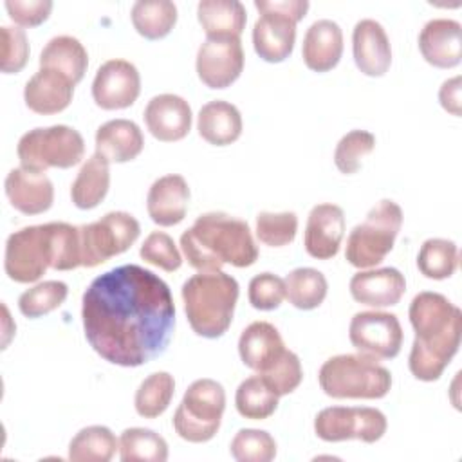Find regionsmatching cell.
<instances>
[{"mask_svg": "<svg viewBox=\"0 0 462 462\" xmlns=\"http://www.w3.org/2000/svg\"><path fill=\"white\" fill-rule=\"evenodd\" d=\"M85 339L117 366H141L164 354L175 328L168 283L135 263L96 276L81 300Z\"/></svg>", "mask_w": 462, "mask_h": 462, "instance_id": "obj_1", "label": "cell"}, {"mask_svg": "<svg viewBox=\"0 0 462 462\" xmlns=\"http://www.w3.org/2000/svg\"><path fill=\"white\" fill-rule=\"evenodd\" d=\"M408 318L415 330L410 372L419 381H437L458 352L462 312L444 294L424 291L411 300Z\"/></svg>", "mask_w": 462, "mask_h": 462, "instance_id": "obj_2", "label": "cell"}, {"mask_svg": "<svg viewBox=\"0 0 462 462\" xmlns=\"http://www.w3.org/2000/svg\"><path fill=\"white\" fill-rule=\"evenodd\" d=\"M79 265V226L67 222L27 226L5 240L4 269L16 283L38 282L47 269L72 271Z\"/></svg>", "mask_w": 462, "mask_h": 462, "instance_id": "obj_3", "label": "cell"}, {"mask_svg": "<svg viewBox=\"0 0 462 462\" xmlns=\"http://www.w3.org/2000/svg\"><path fill=\"white\" fill-rule=\"evenodd\" d=\"M180 249L199 273L222 271L226 263L249 267L258 260L249 224L222 211H209L180 235Z\"/></svg>", "mask_w": 462, "mask_h": 462, "instance_id": "obj_4", "label": "cell"}, {"mask_svg": "<svg viewBox=\"0 0 462 462\" xmlns=\"http://www.w3.org/2000/svg\"><path fill=\"white\" fill-rule=\"evenodd\" d=\"M189 327L200 337L217 339L227 332L238 301V282L224 271L197 273L180 291Z\"/></svg>", "mask_w": 462, "mask_h": 462, "instance_id": "obj_5", "label": "cell"}, {"mask_svg": "<svg viewBox=\"0 0 462 462\" xmlns=\"http://www.w3.org/2000/svg\"><path fill=\"white\" fill-rule=\"evenodd\" d=\"M318 381L332 399H383L392 388L390 370L363 354L328 357L319 368Z\"/></svg>", "mask_w": 462, "mask_h": 462, "instance_id": "obj_6", "label": "cell"}, {"mask_svg": "<svg viewBox=\"0 0 462 462\" xmlns=\"http://www.w3.org/2000/svg\"><path fill=\"white\" fill-rule=\"evenodd\" d=\"M402 226V209L390 199L379 200L346 238L345 258L357 269H372L393 249Z\"/></svg>", "mask_w": 462, "mask_h": 462, "instance_id": "obj_7", "label": "cell"}, {"mask_svg": "<svg viewBox=\"0 0 462 462\" xmlns=\"http://www.w3.org/2000/svg\"><path fill=\"white\" fill-rule=\"evenodd\" d=\"M260 11L253 27L256 54L269 63H280L291 56L296 42V23L309 11L307 0H254Z\"/></svg>", "mask_w": 462, "mask_h": 462, "instance_id": "obj_8", "label": "cell"}, {"mask_svg": "<svg viewBox=\"0 0 462 462\" xmlns=\"http://www.w3.org/2000/svg\"><path fill=\"white\" fill-rule=\"evenodd\" d=\"M20 166L45 173L49 168H72L85 155L81 134L67 125L32 128L25 132L16 146Z\"/></svg>", "mask_w": 462, "mask_h": 462, "instance_id": "obj_9", "label": "cell"}, {"mask_svg": "<svg viewBox=\"0 0 462 462\" xmlns=\"http://www.w3.org/2000/svg\"><path fill=\"white\" fill-rule=\"evenodd\" d=\"M226 410V392L215 379L193 381L173 415L175 433L193 444L211 440L222 422Z\"/></svg>", "mask_w": 462, "mask_h": 462, "instance_id": "obj_10", "label": "cell"}, {"mask_svg": "<svg viewBox=\"0 0 462 462\" xmlns=\"http://www.w3.org/2000/svg\"><path fill=\"white\" fill-rule=\"evenodd\" d=\"M141 235L137 218L126 211H110L99 220L79 226L81 265L96 267L128 251Z\"/></svg>", "mask_w": 462, "mask_h": 462, "instance_id": "obj_11", "label": "cell"}, {"mask_svg": "<svg viewBox=\"0 0 462 462\" xmlns=\"http://www.w3.org/2000/svg\"><path fill=\"white\" fill-rule=\"evenodd\" d=\"M388 428L386 415L368 406H330L323 408L314 419V431L325 442L361 440L377 442Z\"/></svg>", "mask_w": 462, "mask_h": 462, "instance_id": "obj_12", "label": "cell"}, {"mask_svg": "<svg viewBox=\"0 0 462 462\" xmlns=\"http://www.w3.org/2000/svg\"><path fill=\"white\" fill-rule=\"evenodd\" d=\"M348 337L354 348L374 359H393L402 346V327L395 314L363 310L352 316Z\"/></svg>", "mask_w": 462, "mask_h": 462, "instance_id": "obj_13", "label": "cell"}, {"mask_svg": "<svg viewBox=\"0 0 462 462\" xmlns=\"http://www.w3.org/2000/svg\"><path fill=\"white\" fill-rule=\"evenodd\" d=\"M197 76L209 88H226L244 70L240 38H206L197 51Z\"/></svg>", "mask_w": 462, "mask_h": 462, "instance_id": "obj_14", "label": "cell"}, {"mask_svg": "<svg viewBox=\"0 0 462 462\" xmlns=\"http://www.w3.org/2000/svg\"><path fill=\"white\" fill-rule=\"evenodd\" d=\"M141 94V76L128 60L105 61L92 81V97L103 110H121L135 103Z\"/></svg>", "mask_w": 462, "mask_h": 462, "instance_id": "obj_15", "label": "cell"}, {"mask_svg": "<svg viewBox=\"0 0 462 462\" xmlns=\"http://www.w3.org/2000/svg\"><path fill=\"white\" fill-rule=\"evenodd\" d=\"M345 235V213L337 204H316L309 217L303 235L305 251L318 260H330L337 254Z\"/></svg>", "mask_w": 462, "mask_h": 462, "instance_id": "obj_16", "label": "cell"}, {"mask_svg": "<svg viewBox=\"0 0 462 462\" xmlns=\"http://www.w3.org/2000/svg\"><path fill=\"white\" fill-rule=\"evenodd\" d=\"M144 123L150 134L162 143H175L191 130V106L177 94L153 96L144 108Z\"/></svg>", "mask_w": 462, "mask_h": 462, "instance_id": "obj_17", "label": "cell"}, {"mask_svg": "<svg viewBox=\"0 0 462 462\" xmlns=\"http://www.w3.org/2000/svg\"><path fill=\"white\" fill-rule=\"evenodd\" d=\"M348 289L357 303L383 309L401 301L406 291V280L404 274L395 267L365 269L350 278Z\"/></svg>", "mask_w": 462, "mask_h": 462, "instance_id": "obj_18", "label": "cell"}, {"mask_svg": "<svg viewBox=\"0 0 462 462\" xmlns=\"http://www.w3.org/2000/svg\"><path fill=\"white\" fill-rule=\"evenodd\" d=\"M352 51L357 69L370 78H379L392 65V47L384 27L372 20H359L352 32Z\"/></svg>", "mask_w": 462, "mask_h": 462, "instance_id": "obj_19", "label": "cell"}, {"mask_svg": "<svg viewBox=\"0 0 462 462\" xmlns=\"http://www.w3.org/2000/svg\"><path fill=\"white\" fill-rule=\"evenodd\" d=\"M4 191L11 206L23 215H40L51 209L54 202V186L45 173L25 168H13L5 180Z\"/></svg>", "mask_w": 462, "mask_h": 462, "instance_id": "obj_20", "label": "cell"}, {"mask_svg": "<svg viewBox=\"0 0 462 462\" xmlns=\"http://www.w3.org/2000/svg\"><path fill=\"white\" fill-rule=\"evenodd\" d=\"M287 352L278 328L269 321H253L238 339L242 363L256 374L269 372Z\"/></svg>", "mask_w": 462, "mask_h": 462, "instance_id": "obj_21", "label": "cell"}, {"mask_svg": "<svg viewBox=\"0 0 462 462\" xmlns=\"http://www.w3.org/2000/svg\"><path fill=\"white\" fill-rule=\"evenodd\" d=\"M189 202V186L182 175H162L148 189L146 209L150 218L162 227L177 226L184 220Z\"/></svg>", "mask_w": 462, "mask_h": 462, "instance_id": "obj_22", "label": "cell"}, {"mask_svg": "<svg viewBox=\"0 0 462 462\" xmlns=\"http://www.w3.org/2000/svg\"><path fill=\"white\" fill-rule=\"evenodd\" d=\"M74 87L76 85L61 72L52 69H40L25 83L23 101L34 114H58L70 105Z\"/></svg>", "mask_w": 462, "mask_h": 462, "instance_id": "obj_23", "label": "cell"}, {"mask_svg": "<svg viewBox=\"0 0 462 462\" xmlns=\"http://www.w3.org/2000/svg\"><path fill=\"white\" fill-rule=\"evenodd\" d=\"M462 27L453 18H433L424 23L419 34L422 58L437 69H451L460 63Z\"/></svg>", "mask_w": 462, "mask_h": 462, "instance_id": "obj_24", "label": "cell"}, {"mask_svg": "<svg viewBox=\"0 0 462 462\" xmlns=\"http://www.w3.org/2000/svg\"><path fill=\"white\" fill-rule=\"evenodd\" d=\"M343 54V31L328 18L316 20L305 32L301 56L305 65L314 72L332 70Z\"/></svg>", "mask_w": 462, "mask_h": 462, "instance_id": "obj_25", "label": "cell"}, {"mask_svg": "<svg viewBox=\"0 0 462 462\" xmlns=\"http://www.w3.org/2000/svg\"><path fill=\"white\" fill-rule=\"evenodd\" d=\"M144 148L141 128L130 119H110L96 132V153L110 162H128Z\"/></svg>", "mask_w": 462, "mask_h": 462, "instance_id": "obj_26", "label": "cell"}, {"mask_svg": "<svg viewBox=\"0 0 462 462\" xmlns=\"http://www.w3.org/2000/svg\"><path fill=\"white\" fill-rule=\"evenodd\" d=\"M199 135L213 146H227L242 135L240 110L224 99L206 103L197 116Z\"/></svg>", "mask_w": 462, "mask_h": 462, "instance_id": "obj_27", "label": "cell"}, {"mask_svg": "<svg viewBox=\"0 0 462 462\" xmlns=\"http://www.w3.org/2000/svg\"><path fill=\"white\" fill-rule=\"evenodd\" d=\"M197 18L208 38H240L247 13L238 0H200Z\"/></svg>", "mask_w": 462, "mask_h": 462, "instance_id": "obj_28", "label": "cell"}, {"mask_svg": "<svg viewBox=\"0 0 462 462\" xmlns=\"http://www.w3.org/2000/svg\"><path fill=\"white\" fill-rule=\"evenodd\" d=\"M88 67V54L83 43L69 34L54 36L40 54V69H52L78 85Z\"/></svg>", "mask_w": 462, "mask_h": 462, "instance_id": "obj_29", "label": "cell"}, {"mask_svg": "<svg viewBox=\"0 0 462 462\" xmlns=\"http://www.w3.org/2000/svg\"><path fill=\"white\" fill-rule=\"evenodd\" d=\"M110 188V164L94 153L78 171L70 186V199L79 209H92L103 202Z\"/></svg>", "mask_w": 462, "mask_h": 462, "instance_id": "obj_30", "label": "cell"}, {"mask_svg": "<svg viewBox=\"0 0 462 462\" xmlns=\"http://www.w3.org/2000/svg\"><path fill=\"white\" fill-rule=\"evenodd\" d=\"M130 18L134 29L146 40H161L170 34L177 22V5L170 0H137Z\"/></svg>", "mask_w": 462, "mask_h": 462, "instance_id": "obj_31", "label": "cell"}, {"mask_svg": "<svg viewBox=\"0 0 462 462\" xmlns=\"http://www.w3.org/2000/svg\"><path fill=\"white\" fill-rule=\"evenodd\" d=\"M280 395L269 386V383L260 375H251L244 379L235 393L236 411L244 419L265 420L278 408Z\"/></svg>", "mask_w": 462, "mask_h": 462, "instance_id": "obj_32", "label": "cell"}, {"mask_svg": "<svg viewBox=\"0 0 462 462\" xmlns=\"http://www.w3.org/2000/svg\"><path fill=\"white\" fill-rule=\"evenodd\" d=\"M119 448V442L106 426H87L79 430L69 444V460L72 462H108Z\"/></svg>", "mask_w": 462, "mask_h": 462, "instance_id": "obj_33", "label": "cell"}, {"mask_svg": "<svg viewBox=\"0 0 462 462\" xmlns=\"http://www.w3.org/2000/svg\"><path fill=\"white\" fill-rule=\"evenodd\" d=\"M283 282L285 298L300 310L318 309L328 291L325 274L312 267H298L291 271Z\"/></svg>", "mask_w": 462, "mask_h": 462, "instance_id": "obj_34", "label": "cell"}, {"mask_svg": "<svg viewBox=\"0 0 462 462\" xmlns=\"http://www.w3.org/2000/svg\"><path fill=\"white\" fill-rule=\"evenodd\" d=\"M119 457L123 462H164L168 444L153 430L126 428L119 437Z\"/></svg>", "mask_w": 462, "mask_h": 462, "instance_id": "obj_35", "label": "cell"}, {"mask_svg": "<svg viewBox=\"0 0 462 462\" xmlns=\"http://www.w3.org/2000/svg\"><path fill=\"white\" fill-rule=\"evenodd\" d=\"M175 393L173 375L168 372H153L150 374L137 388L134 397V406L137 415L144 419H155L162 415Z\"/></svg>", "mask_w": 462, "mask_h": 462, "instance_id": "obj_36", "label": "cell"}, {"mask_svg": "<svg viewBox=\"0 0 462 462\" xmlns=\"http://www.w3.org/2000/svg\"><path fill=\"white\" fill-rule=\"evenodd\" d=\"M419 271L430 280L449 278L458 267V247L446 238H428L417 256Z\"/></svg>", "mask_w": 462, "mask_h": 462, "instance_id": "obj_37", "label": "cell"}, {"mask_svg": "<svg viewBox=\"0 0 462 462\" xmlns=\"http://www.w3.org/2000/svg\"><path fill=\"white\" fill-rule=\"evenodd\" d=\"M67 294L69 287L65 282L45 280L20 294L18 309L25 318H42L61 307V303L67 300Z\"/></svg>", "mask_w": 462, "mask_h": 462, "instance_id": "obj_38", "label": "cell"}, {"mask_svg": "<svg viewBox=\"0 0 462 462\" xmlns=\"http://www.w3.org/2000/svg\"><path fill=\"white\" fill-rule=\"evenodd\" d=\"M229 453L238 462H271L276 457V440L263 430L244 428L233 437Z\"/></svg>", "mask_w": 462, "mask_h": 462, "instance_id": "obj_39", "label": "cell"}, {"mask_svg": "<svg viewBox=\"0 0 462 462\" xmlns=\"http://www.w3.org/2000/svg\"><path fill=\"white\" fill-rule=\"evenodd\" d=\"M374 148H375L374 134L366 130H350L336 144L334 164L341 173L352 175L359 171L363 159L368 153H372Z\"/></svg>", "mask_w": 462, "mask_h": 462, "instance_id": "obj_40", "label": "cell"}, {"mask_svg": "<svg viewBox=\"0 0 462 462\" xmlns=\"http://www.w3.org/2000/svg\"><path fill=\"white\" fill-rule=\"evenodd\" d=\"M298 231V217L292 211H262L256 215V238L269 247L291 244Z\"/></svg>", "mask_w": 462, "mask_h": 462, "instance_id": "obj_41", "label": "cell"}, {"mask_svg": "<svg viewBox=\"0 0 462 462\" xmlns=\"http://www.w3.org/2000/svg\"><path fill=\"white\" fill-rule=\"evenodd\" d=\"M139 254L146 263H152L166 273H173L182 265V256L173 238L164 231H152L144 238Z\"/></svg>", "mask_w": 462, "mask_h": 462, "instance_id": "obj_42", "label": "cell"}, {"mask_svg": "<svg viewBox=\"0 0 462 462\" xmlns=\"http://www.w3.org/2000/svg\"><path fill=\"white\" fill-rule=\"evenodd\" d=\"M247 298L256 310H274L285 298V282L273 273H260L251 278Z\"/></svg>", "mask_w": 462, "mask_h": 462, "instance_id": "obj_43", "label": "cell"}, {"mask_svg": "<svg viewBox=\"0 0 462 462\" xmlns=\"http://www.w3.org/2000/svg\"><path fill=\"white\" fill-rule=\"evenodd\" d=\"M2 61L0 69L4 74L20 72L29 60V42L22 27L2 25Z\"/></svg>", "mask_w": 462, "mask_h": 462, "instance_id": "obj_44", "label": "cell"}, {"mask_svg": "<svg viewBox=\"0 0 462 462\" xmlns=\"http://www.w3.org/2000/svg\"><path fill=\"white\" fill-rule=\"evenodd\" d=\"M267 383L269 386L282 397V395H289L292 393L301 379H303V370H301V361L300 357L292 352V350H287L283 354V357L265 374H260Z\"/></svg>", "mask_w": 462, "mask_h": 462, "instance_id": "obj_45", "label": "cell"}, {"mask_svg": "<svg viewBox=\"0 0 462 462\" xmlns=\"http://www.w3.org/2000/svg\"><path fill=\"white\" fill-rule=\"evenodd\" d=\"M5 9L9 13V18L16 25L36 27L49 18L52 11V2L51 0H7Z\"/></svg>", "mask_w": 462, "mask_h": 462, "instance_id": "obj_46", "label": "cell"}, {"mask_svg": "<svg viewBox=\"0 0 462 462\" xmlns=\"http://www.w3.org/2000/svg\"><path fill=\"white\" fill-rule=\"evenodd\" d=\"M439 101L442 105V108L453 116H460L462 108H460V76H455L451 79H446L439 90Z\"/></svg>", "mask_w": 462, "mask_h": 462, "instance_id": "obj_47", "label": "cell"}]
</instances>
